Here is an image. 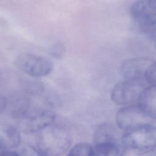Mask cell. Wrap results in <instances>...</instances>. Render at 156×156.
I'll use <instances>...</instances> for the list:
<instances>
[{
    "mask_svg": "<svg viewBox=\"0 0 156 156\" xmlns=\"http://www.w3.org/2000/svg\"><path fill=\"white\" fill-rule=\"evenodd\" d=\"M15 63L20 71L34 78L46 76L53 68L51 61L47 57L32 53L21 54Z\"/></svg>",
    "mask_w": 156,
    "mask_h": 156,
    "instance_id": "7",
    "label": "cell"
},
{
    "mask_svg": "<svg viewBox=\"0 0 156 156\" xmlns=\"http://www.w3.org/2000/svg\"><path fill=\"white\" fill-rule=\"evenodd\" d=\"M55 114L48 108L31 107L18 119L20 129L27 133H38L54 123Z\"/></svg>",
    "mask_w": 156,
    "mask_h": 156,
    "instance_id": "5",
    "label": "cell"
},
{
    "mask_svg": "<svg viewBox=\"0 0 156 156\" xmlns=\"http://www.w3.org/2000/svg\"><path fill=\"white\" fill-rule=\"evenodd\" d=\"M19 153L21 156H47L37 147L32 146H27L23 147Z\"/></svg>",
    "mask_w": 156,
    "mask_h": 156,
    "instance_id": "14",
    "label": "cell"
},
{
    "mask_svg": "<svg viewBox=\"0 0 156 156\" xmlns=\"http://www.w3.org/2000/svg\"><path fill=\"white\" fill-rule=\"evenodd\" d=\"M155 46H156V37H155Z\"/></svg>",
    "mask_w": 156,
    "mask_h": 156,
    "instance_id": "18",
    "label": "cell"
},
{
    "mask_svg": "<svg viewBox=\"0 0 156 156\" xmlns=\"http://www.w3.org/2000/svg\"><path fill=\"white\" fill-rule=\"evenodd\" d=\"M66 156H95L94 149L87 143H77L71 147Z\"/></svg>",
    "mask_w": 156,
    "mask_h": 156,
    "instance_id": "13",
    "label": "cell"
},
{
    "mask_svg": "<svg viewBox=\"0 0 156 156\" xmlns=\"http://www.w3.org/2000/svg\"><path fill=\"white\" fill-rule=\"evenodd\" d=\"M137 104L151 120H156V83L144 88Z\"/></svg>",
    "mask_w": 156,
    "mask_h": 156,
    "instance_id": "11",
    "label": "cell"
},
{
    "mask_svg": "<svg viewBox=\"0 0 156 156\" xmlns=\"http://www.w3.org/2000/svg\"><path fill=\"white\" fill-rule=\"evenodd\" d=\"M145 80L151 84L156 83V61L154 62L149 68L145 76Z\"/></svg>",
    "mask_w": 156,
    "mask_h": 156,
    "instance_id": "15",
    "label": "cell"
},
{
    "mask_svg": "<svg viewBox=\"0 0 156 156\" xmlns=\"http://www.w3.org/2000/svg\"><path fill=\"white\" fill-rule=\"evenodd\" d=\"M37 133V147L47 156H62L71 145L72 140L69 132L55 123Z\"/></svg>",
    "mask_w": 156,
    "mask_h": 156,
    "instance_id": "1",
    "label": "cell"
},
{
    "mask_svg": "<svg viewBox=\"0 0 156 156\" xmlns=\"http://www.w3.org/2000/svg\"><path fill=\"white\" fill-rule=\"evenodd\" d=\"M151 154H152V156H156V149Z\"/></svg>",
    "mask_w": 156,
    "mask_h": 156,
    "instance_id": "17",
    "label": "cell"
},
{
    "mask_svg": "<svg viewBox=\"0 0 156 156\" xmlns=\"http://www.w3.org/2000/svg\"><path fill=\"white\" fill-rule=\"evenodd\" d=\"M1 112L10 118L19 119L31 108L30 98L26 93H15L1 100Z\"/></svg>",
    "mask_w": 156,
    "mask_h": 156,
    "instance_id": "9",
    "label": "cell"
},
{
    "mask_svg": "<svg viewBox=\"0 0 156 156\" xmlns=\"http://www.w3.org/2000/svg\"><path fill=\"white\" fill-rule=\"evenodd\" d=\"M146 88L144 80L124 79L116 83L111 91L112 101L119 105H133Z\"/></svg>",
    "mask_w": 156,
    "mask_h": 156,
    "instance_id": "6",
    "label": "cell"
},
{
    "mask_svg": "<svg viewBox=\"0 0 156 156\" xmlns=\"http://www.w3.org/2000/svg\"><path fill=\"white\" fill-rule=\"evenodd\" d=\"M153 62L152 60L146 57L126 60L121 65V73L124 79L145 80L146 73Z\"/></svg>",
    "mask_w": 156,
    "mask_h": 156,
    "instance_id": "10",
    "label": "cell"
},
{
    "mask_svg": "<svg viewBox=\"0 0 156 156\" xmlns=\"http://www.w3.org/2000/svg\"><path fill=\"white\" fill-rule=\"evenodd\" d=\"M0 156H21L20 153H18L12 150L2 151L0 152Z\"/></svg>",
    "mask_w": 156,
    "mask_h": 156,
    "instance_id": "16",
    "label": "cell"
},
{
    "mask_svg": "<svg viewBox=\"0 0 156 156\" xmlns=\"http://www.w3.org/2000/svg\"><path fill=\"white\" fill-rule=\"evenodd\" d=\"M121 141L126 149L137 154H151L156 149V126L148 124L124 132Z\"/></svg>",
    "mask_w": 156,
    "mask_h": 156,
    "instance_id": "3",
    "label": "cell"
},
{
    "mask_svg": "<svg viewBox=\"0 0 156 156\" xmlns=\"http://www.w3.org/2000/svg\"><path fill=\"white\" fill-rule=\"evenodd\" d=\"M155 37H156V36H155Z\"/></svg>",
    "mask_w": 156,
    "mask_h": 156,
    "instance_id": "19",
    "label": "cell"
},
{
    "mask_svg": "<svg viewBox=\"0 0 156 156\" xmlns=\"http://www.w3.org/2000/svg\"><path fill=\"white\" fill-rule=\"evenodd\" d=\"M21 143V136L18 127L5 124L1 127L0 134V151H8L18 147Z\"/></svg>",
    "mask_w": 156,
    "mask_h": 156,
    "instance_id": "12",
    "label": "cell"
},
{
    "mask_svg": "<svg viewBox=\"0 0 156 156\" xmlns=\"http://www.w3.org/2000/svg\"><path fill=\"white\" fill-rule=\"evenodd\" d=\"M116 127L110 123L97 127L94 133L95 156H123L126 148Z\"/></svg>",
    "mask_w": 156,
    "mask_h": 156,
    "instance_id": "2",
    "label": "cell"
},
{
    "mask_svg": "<svg viewBox=\"0 0 156 156\" xmlns=\"http://www.w3.org/2000/svg\"><path fill=\"white\" fill-rule=\"evenodd\" d=\"M130 15L141 31L156 36V0H140L131 6Z\"/></svg>",
    "mask_w": 156,
    "mask_h": 156,
    "instance_id": "4",
    "label": "cell"
},
{
    "mask_svg": "<svg viewBox=\"0 0 156 156\" xmlns=\"http://www.w3.org/2000/svg\"><path fill=\"white\" fill-rule=\"evenodd\" d=\"M115 119L118 127L124 132L151 124V121L138 104L127 105L119 109Z\"/></svg>",
    "mask_w": 156,
    "mask_h": 156,
    "instance_id": "8",
    "label": "cell"
}]
</instances>
